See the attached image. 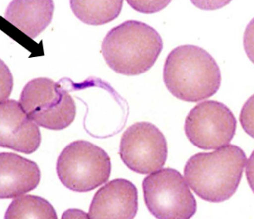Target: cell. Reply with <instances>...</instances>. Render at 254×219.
I'll use <instances>...</instances> for the list:
<instances>
[{
    "instance_id": "6da1fadb",
    "label": "cell",
    "mask_w": 254,
    "mask_h": 219,
    "mask_svg": "<svg viewBox=\"0 0 254 219\" xmlns=\"http://www.w3.org/2000/svg\"><path fill=\"white\" fill-rule=\"evenodd\" d=\"M247 157L235 145H226L213 152L195 154L187 161L184 176L191 190L200 199L221 203L235 195Z\"/></svg>"
},
{
    "instance_id": "7a4b0ae2",
    "label": "cell",
    "mask_w": 254,
    "mask_h": 219,
    "mask_svg": "<svg viewBox=\"0 0 254 219\" xmlns=\"http://www.w3.org/2000/svg\"><path fill=\"white\" fill-rule=\"evenodd\" d=\"M164 81L177 99L196 103L217 93L221 73L209 52L195 45H183L174 48L167 57Z\"/></svg>"
},
{
    "instance_id": "3957f363",
    "label": "cell",
    "mask_w": 254,
    "mask_h": 219,
    "mask_svg": "<svg viewBox=\"0 0 254 219\" xmlns=\"http://www.w3.org/2000/svg\"><path fill=\"white\" fill-rule=\"evenodd\" d=\"M163 40L154 27L129 20L111 29L102 44L108 67L118 74L134 76L148 72L161 53Z\"/></svg>"
},
{
    "instance_id": "277c9868",
    "label": "cell",
    "mask_w": 254,
    "mask_h": 219,
    "mask_svg": "<svg viewBox=\"0 0 254 219\" xmlns=\"http://www.w3.org/2000/svg\"><path fill=\"white\" fill-rule=\"evenodd\" d=\"M112 165L105 150L87 141L68 144L57 159V173L68 190L88 192L108 182Z\"/></svg>"
},
{
    "instance_id": "5b68a950",
    "label": "cell",
    "mask_w": 254,
    "mask_h": 219,
    "mask_svg": "<svg viewBox=\"0 0 254 219\" xmlns=\"http://www.w3.org/2000/svg\"><path fill=\"white\" fill-rule=\"evenodd\" d=\"M19 104L34 123L49 130H63L75 119L73 98L59 83L47 78L28 82L21 93Z\"/></svg>"
},
{
    "instance_id": "8992f818",
    "label": "cell",
    "mask_w": 254,
    "mask_h": 219,
    "mask_svg": "<svg viewBox=\"0 0 254 219\" xmlns=\"http://www.w3.org/2000/svg\"><path fill=\"white\" fill-rule=\"evenodd\" d=\"M142 186L145 205L157 219H189L196 212V200L178 170L154 171L144 178Z\"/></svg>"
},
{
    "instance_id": "52a82bcc",
    "label": "cell",
    "mask_w": 254,
    "mask_h": 219,
    "mask_svg": "<svg viewBox=\"0 0 254 219\" xmlns=\"http://www.w3.org/2000/svg\"><path fill=\"white\" fill-rule=\"evenodd\" d=\"M237 121L226 105L207 100L198 104L187 116L184 130L196 147L215 150L227 145L235 137Z\"/></svg>"
},
{
    "instance_id": "ba28073f",
    "label": "cell",
    "mask_w": 254,
    "mask_h": 219,
    "mask_svg": "<svg viewBox=\"0 0 254 219\" xmlns=\"http://www.w3.org/2000/svg\"><path fill=\"white\" fill-rule=\"evenodd\" d=\"M121 160L134 172L147 175L163 168L168 156L167 141L156 126L134 123L121 139Z\"/></svg>"
},
{
    "instance_id": "9c48e42d",
    "label": "cell",
    "mask_w": 254,
    "mask_h": 219,
    "mask_svg": "<svg viewBox=\"0 0 254 219\" xmlns=\"http://www.w3.org/2000/svg\"><path fill=\"white\" fill-rule=\"evenodd\" d=\"M0 125L1 147L24 154H32L39 148L42 136L38 125L25 113L19 102H1Z\"/></svg>"
},
{
    "instance_id": "30bf717a",
    "label": "cell",
    "mask_w": 254,
    "mask_h": 219,
    "mask_svg": "<svg viewBox=\"0 0 254 219\" xmlns=\"http://www.w3.org/2000/svg\"><path fill=\"white\" fill-rule=\"evenodd\" d=\"M138 211V190L126 179H115L96 193L91 203V219H134Z\"/></svg>"
},
{
    "instance_id": "8fae6325",
    "label": "cell",
    "mask_w": 254,
    "mask_h": 219,
    "mask_svg": "<svg viewBox=\"0 0 254 219\" xmlns=\"http://www.w3.org/2000/svg\"><path fill=\"white\" fill-rule=\"evenodd\" d=\"M0 198L13 199L35 190L41 180L38 165L14 153L0 154Z\"/></svg>"
},
{
    "instance_id": "7c38bea8",
    "label": "cell",
    "mask_w": 254,
    "mask_h": 219,
    "mask_svg": "<svg viewBox=\"0 0 254 219\" xmlns=\"http://www.w3.org/2000/svg\"><path fill=\"white\" fill-rule=\"evenodd\" d=\"M54 3L51 0H15L5 12V19L34 39L52 22Z\"/></svg>"
},
{
    "instance_id": "4fadbf2b",
    "label": "cell",
    "mask_w": 254,
    "mask_h": 219,
    "mask_svg": "<svg viewBox=\"0 0 254 219\" xmlns=\"http://www.w3.org/2000/svg\"><path fill=\"white\" fill-rule=\"evenodd\" d=\"M123 1H70L71 9L81 22L98 26L112 22L120 14Z\"/></svg>"
},
{
    "instance_id": "5bb4252c",
    "label": "cell",
    "mask_w": 254,
    "mask_h": 219,
    "mask_svg": "<svg viewBox=\"0 0 254 219\" xmlns=\"http://www.w3.org/2000/svg\"><path fill=\"white\" fill-rule=\"evenodd\" d=\"M5 219H57L55 209L39 196L21 195L12 200L5 213Z\"/></svg>"
},
{
    "instance_id": "9a60e30c",
    "label": "cell",
    "mask_w": 254,
    "mask_h": 219,
    "mask_svg": "<svg viewBox=\"0 0 254 219\" xmlns=\"http://www.w3.org/2000/svg\"><path fill=\"white\" fill-rule=\"evenodd\" d=\"M128 3L134 7L138 12L151 13V12H159L163 9L165 6L169 4V1L164 2H142V1H128Z\"/></svg>"
}]
</instances>
